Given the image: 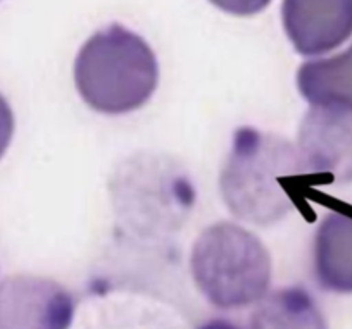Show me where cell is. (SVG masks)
<instances>
[{
  "instance_id": "cell-10",
  "label": "cell",
  "mask_w": 352,
  "mask_h": 329,
  "mask_svg": "<svg viewBox=\"0 0 352 329\" xmlns=\"http://www.w3.org/2000/svg\"><path fill=\"white\" fill-rule=\"evenodd\" d=\"M221 11L233 16H254L268 8L272 0H209Z\"/></svg>"
},
{
  "instance_id": "cell-11",
  "label": "cell",
  "mask_w": 352,
  "mask_h": 329,
  "mask_svg": "<svg viewBox=\"0 0 352 329\" xmlns=\"http://www.w3.org/2000/svg\"><path fill=\"white\" fill-rule=\"evenodd\" d=\"M12 135H14V114L9 102L0 93V159L4 157L6 150L11 145Z\"/></svg>"
},
{
  "instance_id": "cell-12",
  "label": "cell",
  "mask_w": 352,
  "mask_h": 329,
  "mask_svg": "<svg viewBox=\"0 0 352 329\" xmlns=\"http://www.w3.org/2000/svg\"><path fill=\"white\" fill-rule=\"evenodd\" d=\"M199 329H240L239 326L233 324V322L225 321V319H214V321H209L206 324H202Z\"/></svg>"
},
{
  "instance_id": "cell-6",
  "label": "cell",
  "mask_w": 352,
  "mask_h": 329,
  "mask_svg": "<svg viewBox=\"0 0 352 329\" xmlns=\"http://www.w3.org/2000/svg\"><path fill=\"white\" fill-rule=\"evenodd\" d=\"M282 19L300 56H321L352 36V0H283Z\"/></svg>"
},
{
  "instance_id": "cell-2",
  "label": "cell",
  "mask_w": 352,
  "mask_h": 329,
  "mask_svg": "<svg viewBox=\"0 0 352 329\" xmlns=\"http://www.w3.org/2000/svg\"><path fill=\"white\" fill-rule=\"evenodd\" d=\"M74 83L94 111L109 116L144 107L159 83V64L142 36L121 25L87 40L74 60Z\"/></svg>"
},
{
  "instance_id": "cell-8",
  "label": "cell",
  "mask_w": 352,
  "mask_h": 329,
  "mask_svg": "<svg viewBox=\"0 0 352 329\" xmlns=\"http://www.w3.org/2000/svg\"><path fill=\"white\" fill-rule=\"evenodd\" d=\"M297 88L311 105L352 113V45L335 57L304 63Z\"/></svg>"
},
{
  "instance_id": "cell-7",
  "label": "cell",
  "mask_w": 352,
  "mask_h": 329,
  "mask_svg": "<svg viewBox=\"0 0 352 329\" xmlns=\"http://www.w3.org/2000/svg\"><path fill=\"white\" fill-rule=\"evenodd\" d=\"M313 269L321 288L331 293H352V217L330 212L313 243Z\"/></svg>"
},
{
  "instance_id": "cell-4",
  "label": "cell",
  "mask_w": 352,
  "mask_h": 329,
  "mask_svg": "<svg viewBox=\"0 0 352 329\" xmlns=\"http://www.w3.org/2000/svg\"><path fill=\"white\" fill-rule=\"evenodd\" d=\"M74 300L45 277L12 276L0 283V329H69Z\"/></svg>"
},
{
  "instance_id": "cell-9",
  "label": "cell",
  "mask_w": 352,
  "mask_h": 329,
  "mask_svg": "<svg viewBox=\"0 0 352 329\" xmlns=\"http://www.w3.org/2000/svg\"><path fill=\"white\" fill-rule=\"evenodd\" d=\"M250 329H328V324L306 288L289 286L261 298Z\"/></svg>"
},
{
  "instance_id": "cell-5",
  "label": "cell",
  "mask_w": 352,
  "mask_h": 329,
  "mask_svg": "<svg viewBox=\"0 0 352 329\" xmlns=\"http://www.w3.org/2000/svg\"><path fill=\"white\" fill-rule=\"evenodd\" d=\"M297 152L307 172L352 181V113L313 105L299 128Z\"/></svg>"
},
{
  "instance_id": "cell-3",
  "label": "cell",
  "mask_w": 352,
  "mask_h": 329,
  "mask_svg": "<svg viewBox=\"0 0 352 329\" xmlns=\"http://www.w3.org/2000/svg\"><path fill=\"white\" fill-rule=\"evenodd\" d=\"M190 271L206 300L221 310L257 304L272 283V257L254 233L233 223H218L199 235Z\"/></svg>"
},
{
  "instance_id": "cell-1",
  "label": "cell",
  "mask_w": 352,
  "mask_h": 329,
  "mask_svg": "<svg viewBox=\"0 0 352 329\" xmlns=\"http://www.w3.org/2000/svg\"><path fill=\"white\" fill-rule=\"evenodd\" d=\"M307 174L292 144L254 128H240L223 168V198L230 212L257 226L278 223L292 210L287 190L294 176Z\"/></svg>"
}]
</instances>
